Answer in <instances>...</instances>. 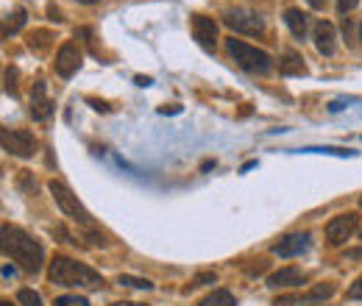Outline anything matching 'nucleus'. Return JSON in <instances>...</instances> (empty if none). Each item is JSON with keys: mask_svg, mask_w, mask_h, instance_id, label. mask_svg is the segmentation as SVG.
I'll return each mask as SVG.
<instances>
[{"mask_svg": "<svg viewBox=\"0 0 362 306\" xmlns=\"http://www.w3.org/2000/svg\"><path fill=\"white\" fill-rule=\"evenodd\" d=\"M17 301L23 306H42L40 293H34V290H20V293H17Z\"/></svg>", "mask_w": 362, "mask_h": 306, "instance_id": "aec40b11", "label": "nucleus"}, {"mask_svg": "<svg viewBox=\"0 0 362 306\" xmlns=\"http://www.w3.org/2000/svg\"><path fill=\"white\" fill-rule=\"evenodd\" d=\"M0 142H3V151H8L11 156H20V159H28L37 153V136L25 129H3Z\"/></svg>", "mask_w": 362, "mask_h": 306, "instance_id": "39448f33", "label": "nucleus"}, {"mask_svg": "<svg viewBox=\"0 0 362 306\" xmlns=\"http://www.w3.org/2000/svg\"><path fill=\"white\" fill-rule=\"evenodd\" d=\"M315 47L317 53H323V56H332L337 50V31H334L332 23L320 20L315 25Z\"/></svg>", "mask_w": 362, "mask_h": 306, "instance_id": "4468645a", "label": "nucleus"}, {"mask_svg": "<svg viewBox=\"0 0 362 306\" xmlns=\"http://www.w3.org/2000/svg\"><path fill=\"white\" fill-rule=\"evenodd\" d=\"M53 114V100L47 98L45 81H37L31 89V117L34 120H47Z\"/></svg>", "mask_w": 362, "mask_h": 306, "instance_id": "f8f14e48", "label": "nucleus"}, {"mask_svg": "<svg viewBox=\"0 0 362 306\" xmlns=\"http://www.w3.org/2000/svg\"><path fill=\"white\" fill-rule=\"evenodd\" d=\"M47 278L56 287H84V290H98L103 284V278L87 267V264L76 262L70 257H56L47 267Z\"/></svg>", "mask_w": 362, "mask_h": 306, "instance_id": "f03ea898", "label": "nucleus"}, {"mask_svg": "<svg viewBox=\"0 0 362 306\" xmlns=\"http://www.w3.org/2000/svg\"><path fill=\"white\" fill-rule=\"evenodd\" d=\"M81 47L76 42H64L59 47V53H56V73L62 76V78H70L73 73H78V67H81Z\"/></svg>", "mask_w": 362, "mask_h": 306, "instance_id": "6e6552de", "label": "nucleus"}, {"mask_svg": "<svg viewBox=\"0 0 362 306\" xmlns=\"http://www.w3.org/2000/svg\"><path fill=\"white\" fill-rule=\"evenodd\" d=\"M279 70H281V76H304V73H307V67H304V59H301L298 53H293V50H287V53L281 56V61H279Z\"/></svg>", "mask_w": 362, "mask_h": 306, "instance_id": "dca6fc26", "label": "nucleus"}, {"mask_svg": "<svg viewBox=\"0 0 362 306\" xmlns=\"http://www.w3.org/2000/svg\"><path fill=\"white\" fill-rule=\"evenodd\" d=\"M349 298H351V301H362V276L349 287Z\"/></svg>", "mask_w": 362, "mask_h": 306, "instance_id": "b1692460", "label": "nucleus"}, {"mask_svg": "<svg viewBox=\"0 0 362 306\" xmlns=\"http://www.w3.org/2000/svg\"><path fill=\"white\" fill-rule=\"evenodd\" d=\"M78 3H87V6H92V3H98V0H78Z\"/></svg>", "mask_w": 362, "mask_h": 306, "instance_id": "7c9ffc66", "label": "nucleus"}, {"mask_svg": "<svg viewBox=\"0 0 362 306\" xmlns=\"http://www.w3.org/2000/svg\"><path fill=\"white\" fill-rule=\"evenodd\" d=\"M360 225V215L357 212H346V215H337L326 223V240L332 245H343Z\"/></svg>", "mask_w": 362, "mask_h": 306, "instance_id": "0eeeda50", "label": "nucleus"}, {"mask_svg": "<svg viewBox=\"0 0 362 306\" xmlns=\"http://www.w3.org/2000/svg\"><path fill=\"white\" fill-rule=\"evenodd\" d=\"M334 295V284H317L315 290L310 293H301V295H281L276 298L273 306H287V304H317V301H326Z\"/></svg>", "mask_w": 362, "mask_h": 306, "instance_id": "9b49d317", "label": "nucleus"}, {"mask_svg": "<svg viewBox=\"0 0 362 306\" xmlns=\"http://www.w3.org/2000/svg\"><path fill=\"white\" fill-rule=\"evenodd\" d=\"M14 81H17V70L8 67V70H6V92H11V95L17 92V84H14Z\"/></svg>", "mask_w": 362, "mask_h": 306, "instance_id": "4be33fe9", "label": "nucleus"}, {"mask_svg": "<svg viewBox=\"0 0 362 306\" xmlns=\"http://www.w3.org/2000/svg\"><path fill=\"white\" fill-rule=\"evenodd\" d=\"M198 306H237V298H234L228 290H215L212 295L201 298V304Z\"/></svg>", "mask_w": 362, "mask_h": 306, "instance_id": "f3484780", "label": "nucleus"}, {"mask_svg": "<svg viewBox=\"0 0 362 306\" xmlns=\"http://www.w3.org/2000/svg\"><path fill=\"white\" fill-rule=\"evenodd\" d=\"M47 14H50V20H56V23H62V11H59V8H53V6H47Z\"/></svg>", "mask_w": 362, "mask_h": 306, "instance_id": "a878e982", "label": "nucleus"}, {"mask_svg": "<svg viewBox=\"0 0 362 306\" xmlns=\"http://www.w3.org/2000/svg\"><path fill=\"white\" fill-rule=\"evenodd\" d=\"M117 284H123V287H134V290H151V287H153L148 278H136V276H120Z\"/></svg>", "mask_w": 362, "mask_h": 306, "instance_id": "6ab92c4d", "label": "nucleus"}, {"mask_svg": "<svg viewBox=\"0 0 362 306\" xmlns=\"http://www.w3.org/2000/svg\"><path fill=\"white\" fill-rule=\"evenodd\" d=\"M47 189H50V195H53V201L59 204V209L67 215V218H73L76 223H81V225H87V228H92L95 223H92V218H90V212L78 204V198L62 184V181H50L47 184Z\"/></svg>", "mask_w": 362, "mask_h": 306, "instance_id": "20e7f679", "label": "nucleus"}, {"mask_svg": "<svg viewBox=\"0 0 362 306\" xmlns=\"http://www.w3.org/2000/svg\"><path fill=\"white\" fill-rule=\"evenodd\" d=\"M0 306H11V304H8V301H3V304H0Z\"/></svg>", "mask_w": 362, "mask_h": 306, "instance_id": "2f4dec72", "label": "nucleus"}, {"mask_svg": "<svg viewBox=\"0 0 362 306\" xmlns=\"http://www.w3.org/2000/svg\"><path fill=\"white\" fill-rule=\"evenodd\" d=\"M56 306H90L84 298H78V295H62V298H56Z\"/></svg>", "mask_w": 362, "mask_h": 306, "instance_id": "412c9836", "label": "nucleus"}, {"mask_svg": "<svg viewBox=\"0 0 362 306\" xmlns=\"http://www.w3.org/2000/svg\"><path fill=\"white\" fill-rule=\"evenodd\" d=\"M223 23L231 31H240V34H248V37H257V34L265 31V20L257 11H248V8H231L223 14Z\"/></svg>", "mask_w": 362, "mask_h": 306, "instance_id": "423d86ee", "label": "nucleus"}, {"mask_svg": "<svg viewBox=\"0 0 362 306\" xmlns=\"http://www.w3.org/2000/svg\"><path fill=\"white\" fill-rule=\"evenodd\" d=\"M3 254L11 262L20 264L25 273H40L42 270V259H45L42 245L17 225H3Z\"/></svg>", "mask_w": 362, "mask_h": 306, "instance_id": "f257e3e1", "label": "nucleus"}, {"mask_svg": "<svg viewBox=\"0 0 362 306\" xmlns=\"http://www.w3.org/2000/svg\"><path fill=\"white\" fill-rule=\"evenodd\" d=\"M357 3H360V0H337V8H340L343 14H349V11H351Z\"/></svg>", "mask_w": 362, "mask_h": 306, "instance_id": "393cba45", "label": "nucleus"}, {"mask_svg": "<svg viewBox=\"0 0 362 306\" xmlns=\"http://www.w3.org/2000/svg\"><path fill=\"white\" fill-rule=\"evenodd\" d=\"M360 209H362V198H360Z\"/></svg>", "mask_w": 362, "mask_h": 306, "instance_id": "473e14b6", "label": "nucleus"}, {"mask_svg": "<svg viewBox=\"0 0 362 306\" xmlns=\"http://www.w3.org/2000/svg\"><path fill=\"white\" fill-rule=\"evenodd\" d=\"M23 23H25V11H23V8H17L14 14H8L6 25H3V37H11L14 31H20V28H23Z\"/></svg>", "mask_w": 362, "mask_h": 306, "instance_id": "a211bd4d", "label": "nucleus"}, {"mask_svg": "<svg viewBox=\"0 0 362 306\" xmlns=\"http://www.w3.org/2000/svg\"><path fill=\"white\" fill-rule=\"evenodd\" d=\"M112 306H145V304H132V301H120V304H112Z\"/></svg>", "mask_w": 362, "mask_h": 306, "instance_id": "c85d7f7f", "label": "nucleus"}, {"mask_svg": "<svg viewBox=\"0 0 362 306\" xmlns=\"http://www.w3.org/2000/svg\"><path fill=\"white\" fill-rule=\"evenodd\" d=\"M310 3H313V6H315V8H320V6H323V3H326V0H310Z\"/></svg>", "mask_w": 362, "mask_h": 306, "instance_id": "c756f323", "label": "nucleus"}, {"mask_svg": "<svg viewBox=\"0 0 362 306\" xmlns=\"http://www.w3.org/2000/svg\"><path fill=\"white\" fill-rule=\"evenodd\" d=\"M204 284H215V273H198L192 287H204Z\"/></svg>", "mask_w": 362, "mask_h": 306, "instance_id": "5701e85b", "label": "nucleus"}, {"mask_svg": "<svg viewBox=\"0 0 362 306\" xmlns=\"http://www.w3.org/2000/svg\"><path fill=\"white\" fill-rule=\"evenodd\" d=\"M192 37L204 50H215V40H218V23L212 17L195 14L192 17Z\"/></svg>", "mask_w": 362, "mask_h": 306, "instance_id": "1a4fd4ad", "label": "nucleus"}, {"mask_svg": "<svg viewBox=\"0 0 362 306\" xmlns=\"http://www.w3.org/2000/svg\"><path fill=\"white\" fill-rule=\"evenodd\" d=\"M226 47H228V53H231V59H234L245 73H268L273 67L271 56H268L265 50L243 42V40H228Z\"/></svg>", "mask_w": 362, "mask_h": 306, "instance_id": "7ed1b4c3", "label": "nucleus"}, {"mask_svg": "<svg viewBox=\"0 0 362 306\" xmlns=\"http://www.w3.org/2000/svg\"><path fill=\"white\" fill-rule=\"evenodd\" d=\"M307 248H310V234L304 231V234H287L284 240H279V242L273 245V254L281 257V259H290V257L304 254Z\"/></svg>", "mask_w": 362, "mask_h": 306, "instance_id": "9d476101", "label": "nucleus"}, {"mask_svg": "<svg viewBox=\"0 0 362 306\" xmlns=\"http://www.w3.org/2000/svg\"><path fill=\"white\" fill-rule=\"evenodd\" d=\"M136 84H139V87H148V84H151V78H142V76H136Z\"/></svg>", "mask_w": 362, "mask_h": 306, "instance_id": "cd10ccee", "label": "nucleus"}, {"mask_svg": "<svg viewBox=\"0 0 362 306\" xmlns=\"http://www.w3.org/2000/svg\"><path fill=\"white\" fill-rule=\"evenodd\" d=\"M307 281V273L304 270H298V267H281V270H276L268 276V287H301Z\"/></svg>", "mask_w": 362, "mask_h": 306, "instance_id": "ddd939ff", "label": "nucleus"}, {"mask_svg": "<svg viewBox=\"0 0 362 306\" xmlns=\"http://www.w3.org/2000/svg\"><path fill=\"white\" fill-rule=\"evenodd\" d=\"M284 23H287V28L293 31L296 40H304L307 37V14L301 8H287L284 11Z\"/></svg>", "mask_w": 362, "mask_h": 306, "instance_id": "2eb2a0df", "label": "nucleus"}, {"mask_svg": "<svg viewBox=\"0 0 362 306\" xmlns=\"http://www.w3.org/2000/svg\"><path fill=\"white\" fill-rule=\"evenodd\" d=\"M346 257H349V259H362V251H349Z\"/></svg>", "mask_w": 362, "mask_h": 306, "instance_id": "bb28decb", "label": "nucleus"}, {"mask_svg": "<svg viewBox=\"0 0 362 306\" xmlns=\"http://www.w3.org/2000/svg\"><path fill=\"white\" fill-rule=\"evenodd\" d=\"M360 237H362V228H360Z\"/></svg>", "mask_w": 362, "mask_h": 306, "instance_id": "72a5a7b5", "label": "nucleus"}]
</instances>
